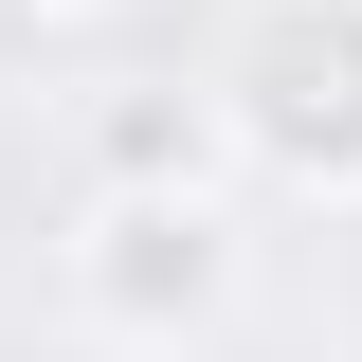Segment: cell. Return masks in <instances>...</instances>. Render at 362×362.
Segmentation results:
<instances>
[{
  "label": "cell",
  "mask_w": 362,
  "mask_h": 362,
  "mask_svg": "<svg viewBox=\"0 0 362 362\" xmlns=\"http://www.w3.org/2000/svg\"><path fill=\"white\" fill-rule=\"evenodd\" d=\"M73 362H109V344H73Z\"/></svg>",
  "instance_id": "277c9868"
},
{
  "label": "cell",
  "mask_w": 362,
  "mask_h": 362,
  "mask_svg": "<svg viewBox=\"0 0 362 362\" xmlns=\"http://www.w3.org/2000/svg\"><path fill=\"white\" fill-rule=\"evenodd\" d=\"M235 308V199H90L73 218V326L109 362H181Z\"/></svg>",
  "instance_id": "7a4b0ae2"
},
{
  "label": "cell",
  "mask_w": 362,
  "mask_h": 362,
  "mask_svg": "<svg viewBox=\"0 0 362 362\" xmlns=\"http://www.w3.org/2000/svg\"><path fill=\"white\" fill-rule=\"evenodd\" d=\"M218 181H235L218 90H109L90 109V199H218Z\"/></svg>",
  "instance_id": "3957f363"
},
{
  "label": "cell",
  "mask_w": 362,
  "mask_h": 362,
  "mask_svg": "<svg viewBox=\"0 0 362 362\" xmlns=\"http://www.w3.org/2000/svg\"><path fill=\"white\" fill-rule=\"evenodd\" d=\"M218 127L290 199H362V0H235L218 37Z\"/></svg>",
  "instance_id": "6da1fadb"
}]
</instances>
